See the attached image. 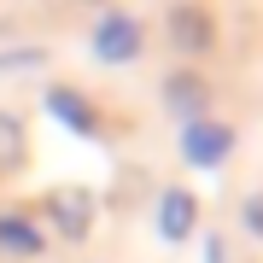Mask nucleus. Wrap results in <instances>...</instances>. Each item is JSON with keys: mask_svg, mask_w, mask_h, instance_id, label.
Instances as JSON below:
<instances>
[]
</instances>
